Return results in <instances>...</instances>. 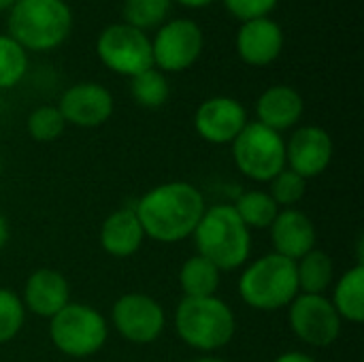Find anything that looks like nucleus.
Here are the masks:
<instances>
[{"instance_id": "14", "label": "nucleus", "mask_w": 364, "mask_h": 362, "mask_svg": "<svg viewBox=\"0 0 364 362\" xmlns=\"http://www.w3.org/2000/svg\"><path fill=\"white\" fill-rule=\"evenodd\" d=\"M247 122L245 105L232 96H211L194 113L196 134L211 145H230Z\"/></svg>"}, {"instance_id": "36", "label": "nucleus", "mask_w": 364, "mask_h": 362, "mask_svg": "<svg viewBox=\"0 0 364 362\" xmlns=\"http://www.w3.org/2000/svg\"><path fill=\"white\" fill-rule=\"evenodd\" d=\"M0 175H2V158H0Z\"/></svg>"}, {"instance_id": "28", "label": "nucleus", "mask_w": 364, "mask_h": 362, "mask_svg": "<svg viewBox=\"0 0 364 362\" xmlns=\"http://www.w3.org/2000/svg\"><path fill=\"white\" fill-rule=\"evenodd\" d=\"M26 324L21 297L11 288H0V346L11 344Z\"/></svg>"}, {"instance_id": "31", "label": "nucleus", "mask_w": 364, "mask_h": 362, "mask_svg": "<svg viewBox=\"0 0 364 362\" xmlns=\"http://www.w3.org/2000/svg\"><path fill=\"white\" fill-rule=\"evenodd\" d=\"M273 362H318L311 354L307 352H299V350H292V352H284L279 354Z\"/></svg>"}, {"instance_id": "34", "label": "nucleus", "mask_w": 364, "mask_h": 362, "mask_svg": "<svg viewBox=\"0 0 364 362\" xmlns=\"http://www.w3.org/2000/svg\"><path fill=\"white\" fill-rule=\"evenodd\" d=\"M192 362H226L224 358H220V356H213V354H205V356H200V358H196V361Z\"/></svg>"}, {"instance_id": "21", "label": "nucleus", "mask_w": 364, "mask_h": 362, "mask_svg": "<svg viewBox=\"0 0 364 362\" xmlns=\"http://www.w3.org/2000/svg\"><path fill=\"white\" fill-rule=\"evenodd\" d=\"M296 265V282L301 294H326L335 284V262L324 252L314 247Z\"/></svg>"}, {"instance_id": "13", "label": "nucleus", "mask_w": 364, "mask_h": 362, "mask_svg": "<svg viewBox=\"0 0 364 362\" xmlns=\"http://www.w3.org/2000/svg\"><path fill=\"white\" fill-rule=\"evenodd\" d=\"M335 156V143L322 126H299L286 141V169L303 179H316L328 171Z\"/></svg>"}, {"instance_id": "24", "label": "nucleus", "mask_w": 364, "mask_h": 362, "mask_svg": "<svg viewBox=\"0 0 364 362\" xmlns=\"http://www.w3.org/2000/svg\"><path fill=\"white\" fill-rule=\"evenodd\" d=\"M130 96L143 109H160L171 98V83L162 70L151 66L130 79Z\"/></svg>"}, {"instance_id": "27", "label": "nucleus", "mask_w": 364, "mask_h": 362, "mask_svg": "<svg viewBox=\"0 0 364 362\" xmlns=\"http://www.w3.org/2000/svg\"><path fill=\"white\" fill-rule=\"evenodd\" d=\"M66 122L55 105H41L30 111L26 119V130L32 141L36 143H53L62 137Z\"/></svg>"}, {"instance_id": "7", "label": "nucleus", "mask_w": 364, "mask_h": 362, "mask_svg": "<svg viewBox=\"0 0 364 362\" xmlns=\"http://www.w3.org/2000/svg\"><path fill=\"white\" fill-rule=\"evenodd\" d=\"M230 147L237 171L256 183H269L286 169L284 137L260 122H247Z\"/></svg>"}, {"instance_id": "26", "label": "nucleus", "mask_w": 364, "mask_h": 362, "mask_svg": "<svg viewBox=\"0 0 364 362\" xmlns=\"http://www.w3.org/2000/svg\"><path fill=\"white\" fill-rule=\"evenodd\" d=\"M28 51L6 32H0V92L11 90L28 75Z\"/></svg>"}, {"instance_id": "35", "label": "nucleus", "mask_w": 364, "mask_h": 362, "mask_svg": "<svg viewBox=\"0 0 364 362\" xmlns=\"http://www.w3.org/2000/svg\"><path fill=\"white\" fill-rule=\"evenodd\" d=\"M17 0H0V13H9V9L15 4Z\"/></svg>"}, {"instance_id": "23", "label": "nucleus", "mask_w": 364, "mask_h": 362, "mask_svg": "<svg viewBox=\"0 0 364 362\" xmlns=\"http://www.w3.org/2000/svg\"><path fill=\"white\" fill-rule=\"evenodd\" d=\"M232 209L250 230H269L279 213L277 203L267 190H245L232 203Z\"/></svg>"}, {"instance_id": "32", "label": "nucleus", "mask_w": 364, "mask_h": 362, "mask_svg": "<svg viewBox=\"0 0 364 362\" xmlns=\"http://www.w3.org/2000/svg\"><path fill=\"white\" fill-rule=\"evenodd\" d=\"M9 235H11V230H9V220L0 213V252H2L4 245L9 243Z\"/></svg>"}, {"instance_id": "3", "label": "nucleus", "mask_w": 364, "mask_h": 362, "mask_svg": "<svg viewBox=\"0 0 364 362\" xmlns=\"http://www.w3.org/2000/svg\"><path fill=\"white\" fill-rule=\"evenodd\" d=\"M196 254L220 271H237L247 265L252 254V230L241 222L232 205L207 207L194 235Z\"/></svg>"}, {"instance_id": "5", "label": "nucleus", "mask_w": 364, "mask_h": 362, "mask_svg": "<svg viewBox=\"0 0 364 362\" xmlns=\"http://www.w3.org/2000/svg\"><path fill=\"white\" fill-rule=\"evenodd\" d=\"M237 292L256 312L286 309L299 297L296 265L275 252L264 254L243 267Z\"/></svg>"}, {"instance_id": "15", "label": "nucleus", "mask_w": 364, "mask_h": 362, "mask_svg": "<svg viewBox=\"0 0 364 362\" xmlns=\"http://www.w3.org/2000/svg\"><path fill=\"white\" fill-rule=\"evenodd\" d=\"M284 28L273 17L241 21L235 36L237 55L241 58V62L254 68H264L277 62V58L284 51Z\"/></svg>"}, {"instance_id": "1", "label": "nucleus", "mask_w": 364, "mask_h": 362, "mask_svg": "<svg viewBox=\"0 0 364 362\" xmlns=\"http://www.w3.org/2000/svg\"><path fill=\"white\" fill-rule=\"evenodd\" d=\"M205 209V196L190 181H166L154 186L134 205V213L145 237L164 245L190 239Z\"/></svg>"}, {"instance_id": "8", "label": "nucleus", "mask_w": 364, "mask_h": 362, "mask_svg": "<svg viewBox=\"0 0 364 362\" xmlns=\"http://www.w3.org/2000/svg\"><path fill=\"white\" fill-rule=\"evenodd\" d=\"M96 55L105 68L128 79L154 66L151 38L147 32L124 21L109 23L100 30L96 38Z\"/></svg>"}, {"instance_id": "4", "label": "nucleus", "mask_w": 364, "mask_h": 362, "mask_svg": "<svg viewBox=\"0 0 364 362\" xmlns=\"http://www.w3.org/2000/svg\"><path fill=\"white\" fill-rule=\"evenodd\" d=\"M175 333L190 348L213 354L226 348L237 333V316L232 307L215 297L181 299L175 309Z\"/></svg>"}, {"instance_id": "11", "label": "nucleus", "mask_w": 364, "mask_h": 362, "mask_svg": "<svg viewBox=\"0 0 364 362\" xmlns=\"http://www.w3.org/2000/svg\"><path fill=\"white\" fill-rule=\"evenodd\" d=\"M111 326L128 344L149 346L164 333L166 314L154 297L126 292L111 307Z\"/></svg>"}, {"instance_id": "16", "label": "nucleus", "mask_w": 364, "mask_h": 362, "mask_svg": "<svg viewBox=\"0 0 364 362\" xmlns=\"http://www.w3.org/2000/svg\"><path fill=\"white\" fill-rule=\"evenodd\" d=\"M26 314L51 320L70 303V284L58 269L43 267L28 275L23 292L19 294Z\"/></svg>"}, {"instance_id": "22", "label": "nucleus", "mask_w": 364, "mask_h": 362, "mask_svg": "<svg viewBox=\"0 0 364 362\" xmlns=\"http://www.w3.org/2000/svg\"><path fill=\"white\" fill-rule=\"evenodd\" d=\"M177 277H179V288L186 299H203V297L218 294L222 271L215 265H211L207 258L194 254L181 265Z\"/></svg>"}, {"instance_id": "20", "label": "nucleus", "mask_w": 364, "mask_h": 362, "mask_svg": "<svg viewBox=\"0 0 364 362\" xmlns=\"http://www.w3.org/2000/svg\"><path fill=\"white\" fill-rule=\"evenodd\" d=\"M331 303L339 318L350 324L364 320V265H354L333 284Z\"/></svg>"}, {"instance_id": "29", "label": "nucleus", "mask_w": 364, "mask_h": 362, "mask_svg": "<svg viewBox=\"0 0 364 362\" xmlns=\"http://www.w3.org/2000/svg\"><path fill=\"white\" fill-rule=\"evenodd\" d=\"M267 192L271 194V198L277 203L279 209H292L303 201L307 192V179H303L290 169H284L269 181Z\"/></svg>"}, {"instance_id": "17", "label": "nucleus", "mask_w": 364, "mask_h": 362, "mask_svg": "<svg viewBox=\"0 0 364 362\" xmlns=\"http://www.w3.org/2000/svg\"><path fill=\"white\" fill-rule=\"evenodd\" d=\"M269 233H271L273 252L292 262H296L305 254H309L318 241L314 220L296 207L279 209Z\"/></svg>"}, {"instance_id": "9", "label": "nucleus", "mask_w": 364, "mask_h": 362, "mask_svg": "<svg viewBox=\"0 0 364 362\" xmlns=\"http://www.w3.org/2000/svg\"><path fill=\"white\" fill-rule=\"evenodd\" d=\"M205 49V34L198 21L190 17L166 19L151 38L154 66L166 73H183L192 68Z\"/></svg>"}, {"instance_id": "25", "label": "nucleus", "mask_w": 364, "mask_h": 362, "mask_svg": "<svg viewBox=\"0 0 364 362\" xmlns=\"http://www.w3.org/2000/svg\"><path fill=\"white\" fill-rule=\"evenodd\" d=\"M173 0H124L122 17L124 23L149 32L158 30L171 15Z\"/></svg>"}, {"instance_id": "18", "label": "nucleus", "mask_w": 364, "mask_h": 362, "mask_svg": "<svg viewBox=\"0 0 364 362\" xmlns=\"http://www.w3.org/2000/svg\"><path fill=\"white\" fill-rule=\"evenodd\" d=\"M303 113L305 100L301 92L286 83L267 87L256 100V122L279 134L284 130H292L301 122Z\"/></svg>"}, {"instance_id": "12", "label": "nucleus", "mask_w": 364, "mask_h": 362, "mask_svg": "<svg viewBox=\"0 0 364 362\" xmlns=\"http://www.w3.org/2000/svg\"><path fill=\"white\" fill-rule=\"evenodd\" d=\"M66 122L75 128H98L109 122L115 109L113 94L109 87L96 81H81L66 87L55 105Z\"/></svg>"}, {"instance_id": "19", "label": "nucleus", "mask_w": 364, "mask_h": 362, "mask_svg": "<svg viewBox=\"0 0 364 362\" xmlns=\"http://www.w3.org/2000/svg\"><path fill=\"white\" fill-rule=\"evenodd\" d=\"M143 226L134 213V207H122L109 213L100 226L98 241L100 247L113 258H130L145 243Z\"/></svg>"}, {"instance_id": "10", "label": "nucleus", "mask_w": 364, "mask_h": 362, "mask_svg": "<svg viewBox=\"0 0 364 362\" xmlns=\"http://www.w3.org/2000/svg\"><path fill=\"white\" fill-rule=\"evenodd\" d=\"M290 331L309 348H331L343 329V320L335 312L326 294H301L286 307Z\"/></svg>"}, {"instance_id": "6", "label": "nucleus", "mask_w": 364, "mask_h": 362, "mask_svg": "<svg viewBox=\"0 0 364 362\" xmlns=\"http://www.w3.org/2000/svg\"><path fill=\"white\" fill-rule=\"evenodd\" d=\"M109 339L107 318L92 305L68 303L49 320V341L70 358H87L105 348Z\"/></svg>"}, {"instance_id": "30", "label": "nucleus", "mask_w": 364, "mask_h": 362, "mask_svg": "<svg viewBox=\"0 0 364 362\" xmlns=\"http://www.w3.org/2000/svg\"><path fill=\"white\" fill-rule=\"evenodd\" d=\"M222 2H224L226 11L239 21L271 17V13L279 4V0H222Z\"/></svg>"}, {"instance_id": "2", "label": "nucleus", "mask_w": 364, "mask_h": 362, "mask_svg": "<svg viewBox=\"0 0 364 362\" xmlns=\"http://www.w3.org/2000/svg\"><path fill=\"white\" fill-rule=\"evenodd\" d=\"M75 15L66 0H17L6 13V34L28 53H47L66 43Z\"/></svg>"}, {"instance_id": "33", "label": "nucleus", "mask_w": 364, "mask_h": 362, "mask_svg": "<svg viewBox=\"0 0 364 362\" xmlns=\"http://www.w3.org/2000/svg\"><path fill=\"white\" fill-rule=\"evenodd\" d=\"M173 2H177V4H181L186 9H205V6H209V4H213L218 0H173Z\"/></svg>"}]
</instances>
